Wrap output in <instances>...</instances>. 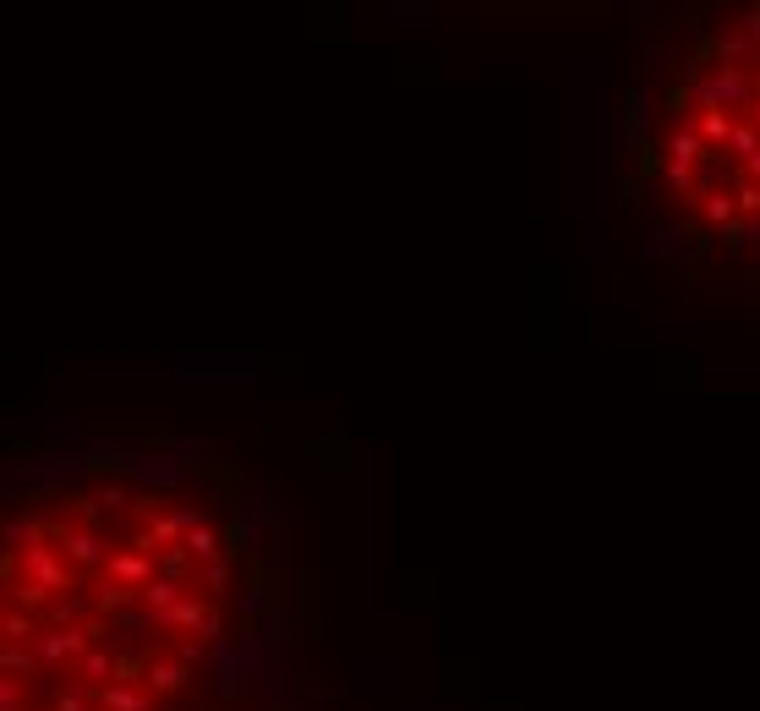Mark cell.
<instances>
[{"instance_id": "cell-27", "label": "cell", "mask_w": 760, "mask_h": 711, "mask_svg": "<svg viewBox=\"0 0 760 711\" xmlns=\"http://www.w3.org/2000/svg\"><path fill=\"white\" fill-rule=\"evenodd\" d=\"M181 547H186V553L197 558V569H203V564H219V558H230V553H225V536H219L214 526H197V531L186 536Z\"/></svg>"}, {"instance_id": "cell-25", "label": "cell", "mask_w": 760, "mask_h": 711, "mask_svg": "<svg viewBox=\"0 0 760 711\" xmlns=\"http://www.w3.org/2000/svg\"><path fill=\"white\" fill-rule=\"evenodd\" d=\"M186 591H192V586H181V580H170V575H159V580H154V586H143V591H137V608H148V613H170V608H175V602H181V597H186Z\"/></svg>"}, {"instance_id": "cell-47", "label": "cell", "mask_w": 760, "mask_h": 711, "mask_svg": "<svg viewBox=\"0 0 760 711\" xmlns=\"http://www.w3.org/2000/svg\"><path fill=\"white\" fill-rule=\"evenodd\" d=\"M405 711H438V706H432V701H411V706H405Z\"/></svg>"}, {"instance_id": "cell-12", "label": "cell", "mask_w": 760, "mask_h": 711, "mask_svg": "<svg viewBox=\"0 0 760 711\" xmlns=\"http://www.w3.org/2000/svg\"><path fill=\"white\" fill-rule=\"evenodd\" d=\"M104 575H110L115 586L143 591V586H154V580H159V558L137 553V547H115V558H110V569H104Z\"/></svg>"}, {"instance_id": "cell-29", "label": "cell", "mask_w": 760, "mask_h": 711, "mask_svg": "<svg viewBox=\"0 0 760 711\" xmlns=\"http://www.w3.org/2000/svg\"><path fill=\"white\" fill-rule=\"evenodd\" d=\"M170 454L186 465V471H192V465H208V460H214V444H208L203 433H175V438H170Z\"/></svg>"}, {"instance_id": "cell-26", "label": "cell", "mask_w": 760, "mask_h": 711, "mask_svg": "<svg viewBox=\"0 0 760 711\" xmlns=\"http://www.w3.org/2000/svg\"><path fill=\"white\" fill-rule=\"evenodd\" d=\"M0 629H6V646H33L44 624L33 619L28 608H17V602H6V619H0Z\"/></svg>"}, {"instance_id": "cell-31", "label": "cell", "mask_w": 760, "mask_h": 711, "mask_svg": "<svg viewBox=\"0 0 760 711\" xmlns=\"http://www.w3.org/2000/svg\"><path fill=\"white\" fill-rule=\"evenodd\" d=\"M50 711H93V684H83V679H66V684H55Z\"/></svg>"}, {"instance_id": "cell-42", "label": "cell", "mask_w": 760, "mask_h": 711, "mask_svg": "<svg viewBox=\"0 0 760 711\" xmlns=\"http://www.w3.org/2000/svg\"><path fill=\"white\" fill-rule=\"evenodd\" d=\"M99 504H110V509H132V504H137L132 482H104V487H99Z\"/></svg>"}, {"instance_id": "cell-38", "label": "cell", "mask_w": 760, "mask_h": 711, "mask_svg": "<svg viewBox=\"0 0 760 711\" xmlns=\"http://www.w3.org/2000/svg\"><path fill=\"white\" fill-rule=\"evenodd\" d=\"M83 613H88V602H83V597H55V602H50V624H55V629L83 624Z\"/></svg>"}, {"instance_id": "cell-21", "label": "cell", "mask_w": 760, "mask_h": 711, "mask_svg": "<svg viewBox=\"0 0 760 711\" xmlns=\"http://www.w3.org/2000/svg\"><path fill=\"white\" fill-rule=\"evenodd\" d=\"M88 460L93 465H115V471H126V465H132L137 460V454H143V449H132V444H126V438H115V433H104V438H88Z\"/></svg>"}, {"instance_id": "cell-37", "label": "cell", "mask_w": 760, "mask_h": 711, "mask_svg": "<svg viewBox=\"0 0 760 711\" xmlns=\"http://www.w3.org/2000/svg\"><path fill=\"white\" fill-rule=\"evenodd\" d=\"M6 602H22V608H44V602H50V591H44V586H33V580L6 575Z\"/></svg>"}, {"instance_id": "cell-2", "label": "cell", "mask_w": 760, "mask_h": 711, "mask_svg": "<svg viewBox=\"0 0 760 711\" xmlns=\"http://www.w3.org/2000/svg\"><path fill=\"white\" fill-rule=\"evenodd\" d=\"M175 378L181 383H263L268 356L257 351H175Z\"/></svg>"}, {"instance_id": "cell-44", "label": "cell", "mask_w": 760, "mask_h": 711, "mask_svg": "<svg viewBox=\"0 0 760 711\" xmlns=\"http://www.w3.org/2000/svg\"><path fill=\"white\" fill-rule=\"evenodd\" d=\"M657 329H662V334H695V318H689V312H678V318H673V312H662Z\"/></svg>"}, {"instance_id": "cell-13", "label": "cell", "mask_w": 760, "mask_h": 711, "mask_svg": "<svg viewBox=\"0 0 760 711\" xmlns=\"http://www.w3.org/2000/svg\"><path fill=\"white\" fill-rule=\"evenodd\" d=\"M154 706H159V695L132 684V679H115V684L93 690V711H154Z\"/></svg>"}, {"instance_id": "cell-24", "label": "cell", "mask_w": 760, "mask_h": 711, "mask_svg": "<svg viewBox=\"0 0 760 711\" xmlns=\"http://www.w3.org/2000/svg\"><path fill=\"white\" fill-rule=\"evenodd\" d=\"M230 586H236V558H219V564H203V569H197V580H192V591H203L208 602H219Z\"/></svg>"}, {"instance_id": "cell-4", "label": "cell", "mask_w": 760, "mask_h": 711, "mask_svg": "<svg viewBox=\"0 0 760 711\" xmlns=\"http://www.w3.org/2000/svg\"><path fill=\"white\" fill-rule=\"evenodd\" d=\"M695 110H728L733 121H750L760 115V83H755V66H711V77L689 93Z\"/></svg>"}, {"instance_id": "cell-41", "label": "cell", "mask_w": 760, "mask_h": 711, "mask_svg": "<svg viewBox=\"0 0 760 711\" xmlns=\"http://www.w3.org/2000/svg\"><path fill=\"white\" fill-rule=\"evenodd\" d=\"M241 613H247V619H268V613H274V608H268V591L257 586V580H252V586H241Z\"/></svg>"}, {"instance_id": "cell-40", "label": "cell", "mask_w": 760, "mask_h": 711, "mask_svg": "<svg viewBox=\"0 0 760 711\" xmlns=\"http://www.w3.org/2000/svg\"><path fill=\"white\" fill-rule=\"evenodd\" d=\"M733 203H739V219H760V186L755 181H733Z\"/></svg>"}, {"instance_id": "cell-6", "label": "cell", "mask_w": 760, "mask_h": 711, "mask_svg": "<svg viewBox=\"0 0 760 711\" xmlns=\"http://www.w3.org/2000/svg\"><path fill=\"white\" fill-rule=\"evenodd\" d=\"M50 542L66 553V564L72 569H88V575H104L115 558V547L104 542L99 526H83V520H55L50 526Z\"/></svg>"}, {"instance_id": "cell-46", "label": "cell", "mask_w": 760, "mask_h": 711, "mask_svg": "<svg viewBox=\"0 0 760 711\" xmlns=\"http://www.w3.org/2000/svg\"><path fill=\"white\" fill-rule=\"evenodd\" d=\"M0 706H22V679H6V673H0Z\"/></svg>"}, {"instance_id": "cell-30", "label": "cell", "mask_w": 760, "mask_h": 711, "mask_svg": "<svg viewBox=\"0 0 760 711\" xmlns=\"http://www.w3.org/2000/svg\"><path fill=\"white\" fill-rule=\"evenodd\" d=\"M700 219H706L711 230H728L733 219H739V203H733V186H728V192H711V197H700Z\"/></svg>"}, {"instance_id": "cell-23", "label": "cell", "mask_w": 760, "mask_h": 711, "mask_svg": "<svg viewBox=\"0 0 760 711\" xmlns=\"http://www.w3.org/2000/svg\"><path fill=\"white\" fill-rule=\"evenodd\" d=\"M115 673H121V662H115V651H104V646H93L83 662H77L72 668V679H83V684H93V690H99V684H115Z\"/></svg>"}, {"instance_id": "cell-39", "label": "cell", "mask_w": 760, "mask_h": 711, "mask_svg": "<svg viewBox=\"0 0 760 711\" xmlns=\"http://www.w3.org/2000/svg\"><path fill=\"white\" fill-rule=\"evenodd\" d=\"M717 247H722V252H744V247H755V225H750V219H733L728 230H717Z\"/></svg>"}, {"instance_id": "cell-32", "label": "cell", "mask_w": 760, "mask_h": 711, "mask_svg": "<svg viewBox=\"0 0 760 711\" xmlns=\"http://www.w3.org/2000/svg\"><path fill=\"white\" fill-rule=\"evenodd\" d=\"M695 170L700 165H673V159H662V186H668L673 197H684L689 208H695Z\"/></svg>"}, {"instance_id": "cell-36", "label": "cell", "mask_w": 760, "mask_h": 711, "mask_svg": "<svg viewBox=\"0 0 760 711\" xmlns=\"http://www.w3.org/2000/svg\"><path fill=\"white\" fill-rule=\"evenodd\" d=\"M728 154L739 159V165H744V159H755V154H760V121H739V126H733V143H728Z\"/></svg>"}, {"instance_id": "cell-3", "label": "cell", "mask_w": 760, "mask_h": 711, "mask_svg": "<svg viewBox=\"0 0 760 711\" xmlns=\"http://www.w3.org/2000/svg\"><path fill=\"white\" fill-rule=\"evenodd\" d=\"M203 673L214 679V690L225 695V701H241V690L257 684V673H263V646H257V635H225L219 646H208L203 657Z\"/></svg>"}, {"instance_id": "cell-45", "label": "cell", "mask_w": 760, "mask_h": 711, "mask_svg": "<svg viewBox=\"0 0 760 711\" xmlns=\"http://www.w3.org/2000/svg\"><path fill=\"white\" fill-rule=\"evenodd\" d=\"M629 28L651 33V28H657V6H646V0H640V6H629Z\"/></svg>"}, {"instance_id": "cell-9", "label": "cell", "mask_w": 760, "mask_h": 711, "mask_svg": "<svg viewBox=\"0 0 760 711\" xmlns=\"http://www.w3.org/2000/svg\"><path fill=\"white\" fill-rule=\"evenodd\" d=\"M290 520H301V509H290L279 493H241V509H236V531H241V542H257L263 531H274V526H290Z\"/></svg>"}, {"instance_id": "cell-16", "label": "cell", "mask_w": 760, "mask_h": 711, "mask_svg": "<svg viewBox=\"0 0 760 711\" xmlns=\"http://www.w3.org/2000/svg\"><path fill=\"white\" fill-rule=\"evenodd\" d=\"M208 613H214V602H208V597H197V591H186V597L175 602L170 613H154V619H159V629H165V635H181V629H186V635H197Z\"/></svg>"}, {"instance_id": "cell-48", "label": "cell", "mask_w": 760, "mask_h": 711, "mask_svg": "<svg viewBox=\"0 0 760 711\" xmlns=\"http://www.w3.org/2000/svg\"><path fill=\"white\" fill-rule=\"evenodd\" d=\"M750 225H755V241H760V219H750Z\"/></svg>"}, {"instance_id": "cell-5", "label": "cell", "mask_w": 760, "mask_h": 711, "mask_svg": "<svg viewBox=\"0 0 760 711\" xmlns=\"http://www.w3.org/2000/svg\"><path fill=\"white\" fill-rule=\"evenodd\" d=\"M662 110H668L662 88L629 83V88H624V99H618V126H613V148H618V154H629V148H640V143H646Z\"/></svg>"}, {"instance_id": "cell-11", "label": "cell", "mask_w": 760, "mask_h": 711, "mask_svg": "<svg viewBox=\"0 0 760 711\" xmlns=\"http://www.w3.org/2000/svg\"><path fill=\"white\" fill-rule=\"evenodd\" d=\"M28 433L39 438L44 449H83L88 444V422L77 411H50V416H39Z\"/></svg>"}, {"instance_id": "cell-18", "label": "cell", "mask_w": 760, "mask_h": 711, "mask_svg": "<svg viewBox=\"0 0 760 711\" xmlns=\"http://www.w3.org/2000/svg\"><path fill=\"white\" fill-rule=\"evenodd\" d=\"M706 55H711V61H717V66H750L760 50H755L750 39H744L739 28H717V33H711V39H706Z\"/></svg>"}, {"instance_id": "cell-35", "label": "cell", "mask_w": 760, "mask_h": 711, "mask_svg": "<svg viewBox=\"0 0 760 711\" xmlns=\"http://www.w3.org/2000/svg\"><path fill=\"white\" fill-rule=\"evenodd\" d=\"M389 17L405 22V28H427V22H438V6H432V0H394Z\"/></svg>"}, {"instance_id": "cell-19", "label": "cell", "mask_w": 760, "mask_h": 711, "mask_svg": "<svg viewBox=\"0 0 760 711\" xmlns=\"http://www.w3.org/2000/svg\"><path fill=\"white\" fill-rule=\"evenodd\" d=\"M684 258V236L678 230H668V225H651L646 236H640V263H651V268H668V263H678Z\"/></svg>"}, {"instance_id": "cell-43", "label": "cell", "mask_w": 760, "mask_h": 711, "mask_svg": "<svg viewBox=\"0 0 760 711\" xmlns=\"http://www.w3.org/2000/svg\"><path fill=\"white\" fill-rule=\"evenodd\" d=\"M739 33H744V39H750L755 50H760V0H755V6H744V11H739Z\"/></svg>"}, {"instance_id": "cell-33", "label": "cell", "mask_w": 760, "mask_h": 711, "mask_svg": "<svg viewBox=\"0 0 760 711\" xmlns=\"http://www.w3.org/2000/svg\"><path fill=\"white\" fill-rule=\"evenodd\" d=\"M0 673H6V679L44 673V668H39V651H33V646H6V651H0Z\"/></svg>"}, {"instance_id": "cell-20", "label": "cell", "mask_w": 760, "mask_h": 711, "mask_svg": "<svg viewBox=\"0 0 760 711\" xmlns=\"http://www.w3.org/2000/svg\"><path fill=\"white\" fill-rule=\"evenodd\" d=\"M350 684H356V690H372V695H389L394 690V662L389 657H356L350 662Z\"/></svg>"}, {"instance_id": "cell-34", "label": "cell", "mask_w": 760, "mask_h": 711, "mask_svg": "<svg viewBox=\"0 0 760 711\" xmlns=\"http://www.w3.org/2000/svg\"><path fill=\"white\" fill-rule=\"evenodd\" d=\"M159 575H170V580H181V586H192V580H197V558L186 553V547H165V553H159Z\"/></svg>"}, {"instance_id": "cell-8", "label": "cell", "mask_w": 760, "mask_h": 711, "mask_svg": "<svg viewBox=\"0 0 760 711\" xmlns=\"http://www.w3.org/2000/svg\"><path fill=\"white\" fill-rule=\"evenodd\" d=\"M28 465H33V493L72 487V482H83V476L93 471L88 449H39V454H28Z\"/></svg>"}, {"instance_id": "cell-17", "label": "cell", "mask_w": 760, "mask_h": 711, "mask_svg": "<svg viewBox=\"0 0 760 711\" xmlns=\"http://www.w3.org/2000/svg\"><path fill=\"white\" fill-rule=\"evenodd\" d=\"M6 553L17 558V553H28V547H39V542H50V526H44V515L39 509H22V515H11L6 520Z\"/></svg>"}, {"instance_id": "cell-28", "label": "cell", "mask_w": 760, "mask_h": 711, "mask_svg": "<svg viewBox=\"0 0 760 711\" xmlns=\"http://www.w3.org/2000/svg\"><path fill=\"white\" fill-rule=\"evenodd\" d=\"M137 602L132 586H115L110 575H99V597H93V608H99V619H115V613H126Z\"/></svg>"}, {"instance_id": "cell-15", "label": "cell", "mask_w": 760, "mask_h": 711, "mask_svg": "<svg viewBox=\"0 0 760 711\" xmlns=\"http://www.w3.org/2000/svg\"><path fill=\"white\" fill-rule=\"evenodd\" d=\"M186 679H192V668H186L181 657H148V662H143V679H137V684H143V690H154L159 701H165V695H181V690H186Z\"/></svg>"}, {"instance_id": "cell-7", "label": "cell", "mask_w": 760, "mask_h": 711, "mask_svg": "<svg viewBox=\"0 0 760 711\" xmlns=\"http://www.w3.org/2000/svg\"><path fill=\"white\" fill-rule=\"evenodd\" d=\"M11 569H22V580H33V586H44L55 597V591H72L77 586V569L66 564V553L55 542H39V547H28V553H17L11 558Z\"/></svg>"}, {"instance_id": "cell-1", "label": "cell", "mask_w": 760, "mask_h": 711, "mask_svg": "<svg viewBox=\"0 0 760 711\" xmlns=\"http://www.w3.org/2000/svg\"><path fill=\"white\" fill-rule=\"evenodd\" d=\"M613 126L618 110L607 99V77L586 93V214L596 230V258H607V208H613Z\"/></svg>"}, {"instance_id": "cell-10", "label": "cell", "mask_w": 760, "mask_h": 711, "mask_svg": "<svg viewBox=\"0 0 760 711\" xmlns=\"http://www.w3.org/2000/svg\"><path fill=\"white\" fill-rule=\"evenodd\" d=\"M121 476L137 487V493H148V498H165V493H175V487L186 482V465L175 460V454H137V460L126 465Z\"/></svg>"}, {"instance_id": "cell-22", "label": "cell", "mask_w": 760, "mask_h": 711, "mask_svg": "<svg viewBox=\"0 0 760 711\" xmlns=\"http://www.w3.org/2000/svg\"><path fill=\"white\" fill-rule=\"evenodd\" d=\"M733 126H739V121H733L728 110H700L695 115V132H700V143H706L711 154H722V148L733 143Z\"/></svg>"}, {"instance_id": "cell-49", "label": "cell", "mask_w": 760, "mask_h": 711, "mask_svg": "<svg viewBox=\"0 0 760 711\" xmlns=\"http://www.w3.org/2000/svg\"><path fill=\"white\" fill-rule=\"evenodd\" d=\"M290 711H307V706H290ZM329 711H339V706H329Z\"/></svg>"}, {"instance_id": "cell-14", "label": "cell", "mask_w": 760, "mask_h": 711, "mask_svg": "<svg viewBox=\"0 0 760 711\" xmlns=\"http://www.w3.org/2000/svg\"><path fill=\"white\" fill-rule=\"evenodd\" d=\"M695 115L700 110H689V115H678V121H673L662 159H673V165H706V159H711V148L700 143V132H695Z\"/></svg>"}]
</instances>
